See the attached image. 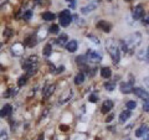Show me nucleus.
<instances>
[{"instance_id":"1","label":"nucleus","mask_w":149,"mask_h":140,"mask_svg":"<svg viewBox=\"0 0 149 140\" xmlns=\"http://www.w3.org/2000/svg\"><path fill=\"white\" fill-rule=\"evenodd\" d=\"M141 42H142V35L139 32H134V34L129 35L122 41V49L123 51H132Z\"/></svg>"},{"instance_id":"2","label":"nucleus","mask_w":149,"mask_h":140,"mask_svg":"<svg viewBox=\"0 0 149 140\" xmlns=\"http://www.w3.org/2000/svg\"><path fill=\"white\" fill-rule=\"evenodd\" d=\"M106 47H107L108 53L111 55L112 60H113V62L118 63L120 60V51H119V46L117 45V42H114L113 40H107Z\"/></svg>"},{"instance_id":"3","label":"nucleus","mask_w":149,"mask_h":140,"mask_svg":"<svg viewBox=\"0 0 149 140\" xmlns=\"http://www.w3.org/2000/svg\"><path fill=\"white\" fill-rule=\"evenodd\" d=\"M36 64H37V57L36 56H31L22 63V68L25 71H29V74H32L36 69Z\"/></svg>"},{"instance_id":"4","label":"nucleus","mask_w":149,"mask_h":140,"mask_svg":"<svg viewBox=\"0 0 149 140\" xmlns=\"http://www.w3.org/2000/svg\"><path fill=\"white\" fill-rule=\"evenodd\" d=\"M60 19V25L63 26V27H67L72 21V16H71V12L68 10H63L61 11V14L58 15Z\"/></svg>"},{"instance_id":"5","label":"nucleus","mask_w":149,"mask_h":140,"mask_svg":"<svg viewBox=\"0 0 149 140\" xmlns=\"http://www.w3.org/2000/svg\"><path fill=\"white\" fill-rule=\"evenodd\" d=\"M86 58L92 63H100L102 61V56L97 52V51H93V50H88Z\"/></svg>"},{"instance_id":"6","label":"nucleus","mask_w":149,"mask_h":140,"mask_svg":"<svg viewBox=\"0 0 149 140\" xmlns=\"http://www.w3.org/2000/svg\"><path fill=\"white\" fill-rule=\"evenodd\" d=\"M25 51V45L24 44H20V42H16L11 46V53L15 55V56H21Z\"/></svg>"},{"instance_id":"7","label":"nucleus","mask_w":149,"mask_h":140,"mask_svg":"<svg viewBox=\"0 0 149 140\" xmlns=\"http://www.w3.org/2000/svg\"><path fill=\"white\" fill-rule=\"evenodd\" d=\"M144 16V8L143 5H137L133 9V19L134 20H139Z\"/></svg>"},{"instance_id":"8","label":"nucleus","mask_w":149,"mask_h":140,"mask_svg":"<svg viewBox=\"0 0 149 140\" xmlns=\"http://www.w3.org/2000/svg\"><path fill=\"white\" fill-rule=\"evenodd\" d=\"M120 92L125 93V94H128V93L133 92V81L120 83Z\"/></svg>"},{"instance_id":"9","label":"nucleus","mask_w":149,"mask_h":140,"mask_svg":"<svg viewBox=\"0 0 149 140\" xmlns=\"http://www.w3.org/2000/svg\"><path fill=\"white\" fill-rule=\"evenodd\" d=\"M133 92H134V94H136L137 97L142 98L143 100L149 99V94L144 89H142V88H133Z\"/></svg>"},{"instance_id":"10","label":"nucleus","mask_w":149,"mask_h":140,"mask_svg":"<svg viewBox=\"0 0 149 140\" xmlns=\"http://www.w3.org/2000/svg\"><path fill=\"white\" fill-rule=\"evenodd\" d=\"M96 8H97V3H91V4H88V5H86V6H82L81 8V12L83 14V15H86V14H90L91 11H93Z\"/></svg>"},{"instance_id":"11","label":"nucleus","mask_w":149,"mask_h":140,"mask_svg":"<svg viewBox=\"0 0 149 140\" xmlns=\"http://www.w3.org/2000/svg\"><path fill=\"white\" fill-rule=\"evenodd\" d=\"M112 108H113V102H112L111 99H107V100H104L103 105H102V113L103 114L108 113L109 110H112Z\"/></svg>"},{"instance_id":"12","label":"nucleus","mask_w":149,"mask_h":140,"mask_svg":"<svg viewBox=\"0 0 149 140\" xmlns=\"http://www.w3.org/2000/svg\"><path fill=\"white\" fill-rule=\"evenodd\" d=\"M78 47V44L76 40H72V41H68V42L66 44V50L68 51V52H74V51L77 50Z\"/></svg>"},{"instance_id":"13","label":"nucleus","mask_w":149,"mask_h":140,"mask_svg":"<svg viewBox=\"0 0 149 140\" xmlns=\"http://www.w3.org/2000/svg\"><path fill=\"white\" fill-rule=\"evenodd\" d=\"M97 27H98V29H101L102 31H104V32H109L111 29H112L111 24H108L107 21H100L98 25H97Z\"/></svg>"},{"instance_id":"14","label":"nucleus","mask_w":149,"mask_h":140,"mask_svg":"<svg viewBox=\"0 0 149 140\" xmlns=\"http://www.w3.org/2000/svg\"><path fill=\"white\" fill-rule=\"evenodd\" d=\"M11 105L10 104H5V105H4L3 107V108H1V110H0V116H3V118H4V116H8V115H10L11 114Z\"/></svg>"},{"instance_id":"15","label":"nucleus","mask_w":149,"mask_h":140,"mask_svg":"<svg viewBox=\"0 0 149 140\" xmlns=\"http://www.w3.org/2000/svg\"><path fill=\"white\" fill-rule=\"evenodd\" d=\"M148 127L147 125H141V127H139L137 130H136V137H138V138H142L144 134H146L147 132H148Z\"/></svg>"},{"instance_id":"16","label":"nucleus","mask_w":149,"mask_h":140,"mask_svg":"<svg viewBox=\"0 0 149 140\" xmlns=\"http://www.w3.org/2000/svg\"><path fill=\"white\" fill-rule=\"evenodd\" d=\"M36 42H37V41H36L35 35H31V36H29V37H26V40H25V45L29 46V47H32V46H35Z\"/></svg>"},{"instance_id":"17","label":"nucleus","mask_w":149,"mask_h":140,"mask_svg":"<svg viewBox=\"0 0 149 140\" xmlns=\"http://www.w3.org/2000/svg\"><path fill=\"white\" fill-rule=\"evenodd\" d=\"M54 91H55V86H54V85H50V86H47V87H45V88H44V97H45V98L50 97V96L54 93Z\"/></svg>"},{"instance_id":"18","label":"nucleus","mask_w":149,"mask_h":140,"mask_svg":"<svg viewBox=\"0 0 149 140\" xmlns=\"http://www.w3.org/2000/svg\"><path fill=\"white\" fill-rule=\"evenodd\" d=\"M67 35L66 34H62V35H60V37L57 40H56V42H57V45H60V46H66V44H67Z\"/></svg>"},{"instance_id":"19","label":"nucleus","mask_w":149,"mask_h":140,"mask_svg":"<svg viewBox=\"0 0 149 140\" xmlns=\"http://www.w3.org/2000/svg\"><path fill=\"white\" fill-rule=\"evenodd\" d=\"M101 76L103 78H109L112 76V71L109 67H103L101 69Z\"/></svg>"},{"instance_id":"20","label":"nucleus","mask_w":149,"mask_h":140,"mask_svg":"<svg viewBox=\"0 0 149 140\" xmlns=\"http://www.w3.org/2000/svg\"><path fill=\"white\" fill-rule=\"evenodd\" d=\"M129 116H130V110H124V112H122V113H120V115H119V123H124L125 120L129 118Z\"/></svg>"},{"instance_id":"21","label":"nucleus","mask_w":149,"mask_h":140,"mask_svg":"<svg viewBox=\"0 0 149 140\" xmlns=\"http://www.w3.org/2000/svg\"><path fill=\"white\" fill-rule=\"evenodd\" d=\"M55 17H56V15H55V14H52V12H45V14H42V19L45 21H52V20H55Z\"/></svg>"},{"instance_id":"22","label":"nucleus","mask_w":149,"mask_h":140,"mask_svg":"<svg viewBox=\"0 0 149 140\" xmlns=\"http://www.w3.org/2000/svg\"><path fill=\"white\" fill-rule=\"evenodd\" d=\"M85 81V74L83 73H78L76 77H74V83L76 85H81V83Z\"/></svg>"},{"instance_id":"23","label":"nucleus","mask_w":149,"mask_h":140,"mask_svg":"<svg viewBox=\"0 0 149 140\" xmlns=\"http://www.w3.org/2000/svg\"><path fill=\"white\" fill-rule=\"evenodd\" d=\"M51 51H52V47H51L50 44H47V45H45L42 53H44V56H46V57H49V56L51 55Z\"/></svg>"},{"instance_id":"24","label":"nucleus","mask_w":149,"mask_h":140,"mask_svg":"<svg viewBox=\"0 0 149 140\" xmlns=\"http://www.w3.org/2000/svg\"><path fill=\"white\" fill-rule=\"evenodd\" d=\"M104 88H106L107 91H109V92L114 91V88H116V83H114V82H107V83H104Z\"/></svg>"},{"instance_id":"25","label":"nucleus","mask_w":149,"mask_h":140,"mask_svg":"<svg viewBox=\"0 0 149 140\" xmlns=\"http://www.w3.org/2000/svg\"><path fill=\"white\" fill-rule=\"evenodd\" d=\"M125 107H127V109L128 110H130V109H134L137 107V103L134 100H129V102H127V103H125Z\"/></svg>"},{"instance_id":"26","label":"nucleus","mask_w":149,"mask_h":140,"mask_svg":"<svg viewBox=\"0 0 149 140\" xmlns=\"http://www.w3.org/2000/svg\"><path fill=\"white\" fill-rule=\"evenodd\" d=\"M49 31L51 32V34H58L60 27H58V25H51L50 29H49Z\"/></svg>"},{"instance_id":"27","label":"nucleus","mask_w":149,"mask_h":140,"mask_svg":"<svg viewBox=\"0 0 149 140\" xmlns=\"http://www.w3.org/2000/svg\"><path fill=\"white\" fill-rule=\"evenodd\" d=\"M26 81H27V76H21L20 78H19V82H17V85L20 86V87H22L26 83Z\"/></svg>"},{"instance_id":"28","label":"nucleus","mask_w":149,"mask_h":140,"mask_svg":"<svg viewBox=\"0 0 149 140\" xmlns=\"http://www.w3.org/2000/svg\"><path fill=\"white\" fill-rule=\"evenodd\" d=\"M31 16H32V11H31V10H26L22 17H24V20H30Z\"/></svg>"},{"instance_id":"29","label":"nucleus","mask_w":149,"mask_h":140,"mask_svg":"<svg viewBox=\"0 0 149 140\" xmlns=\"http://www.w3.org/2000/svg\"><path fill=\"white\" fill-rule=\"evenodd\" d=\"M4 37H6V39H8V37H11L13 36V30L11 29H5V31H4Z\"/></svg>"},{"instance_id":"30","label":"nucleus","mask_w":149,"mask_h":140,"mask_svg":"<svg viewBox=\"0 0 149 140\" xmlns=\"http://www.w3.org/2000/svg\"><path fill=\"white\" fill-rule=\"evenodd\" d=\"M86 56H78V57H77V63L78 64H82V63H85L86 62Z\"/></svg>"},{"instance_id":"31","label":"nucleus","mask_w":149,"mask_h":140,"mask_svg":"<svg viewBox=\"0 0 149 140\" xmlns=\"http://www.w3.org/2000/svg\"><path fill=\"white\" fill-rule=\"evenodd\" d=\"M88 100H90L91 103H96V102L98 100V97H97L96 94H91L90 97H88Z\"/></svg>"},{"instance_id":"32","label":"nucleus","mask_w":149,"mask_h":140,"mask_svg":"<svg viewBox=\"0 0 149 140\" xmlns=\"http://www.w3.org/2000/svg\"><path fill=\"white\" fill-rule=\"evenodd\" d=\"M143 109H144V112H147V113H149V99H147L146 102H144V104H143Z\"/></svg>"},{"instance_id":"33","label":"nucleus","mask_w":149,"mask_h":140,"mask_svg":"<svg viewBox=\"0 0 149 140\" xmlns=\"http://www.w3.org/2000/svg\"><path fill=\"white\" fill-rule=\"evenodd\" d=\"M72 140H85V135H82V134H77L76 137H73Z\"/></svg>"},{"instance_id":"34","label":"nucleus","mask_w":149,"mask_h":140,"mask_svg":"<svg viewBox=\"0 0 149 140\" xmlns=\"http://www.w3.org/2000/svg\"><path fill=\"white\" fill-rule=\"evenodd\" d=\"M88 37H90V39L92 40V42H95V44H97V45H98V44H100V41H98V39H97V37H95V36H92V35H90V36H88Z\"/></svg>"},{"instance_id":"35","label":"nucleus","mask_w":149,"mask_h":140,"mask_svg":"<svg viewBox=\"0 0 149 140\" xmlns=\"http://www.w3.org/2000/svg\"><path fill=\"white\" fill-rule=\"evenodd\" d=\"M143 82H144V85H146V87H147V89L149 91V77H146L143 79Z\"/></svg>"},{"instance_id":"36","label":"nucleus","mask_w":149,"mask_h":140,"mask_svg":"<svg viewBox=\"0 0 149 140\" xmlns=\"http://www.w3.org/2000/svg\"><path fill=\"white\" fill-rule=\"evenodd\" d=\"M113 118H114V115H113V114H111V115H108V116H107L106 122H107V123H109V122H112V120H113Z\"/></svg>"},{"instance_id":"37","label":"nucleus","mask_w":149,"mask_h":140,"mask_svg":"<svg viewBox=\"0 0 149 140\" xmlns=\"http://www.w3.org/2000/svg\"><path fill=\"white\" fill-rule=\"evenodd\" d=\"M60 129H61L62 132H67V130H68V127H67V125H60Z\"/></svg>"},{"instance_id":"38","label":"nucleus","mask_w":149,"mask_h":140,"mask_svg":"<svg viewBox=\"0 0 149 140\" xmlns=\"http://www.w3.org/2000/svg\"><path fill=\"white\" fill-rule=\"evenodd\" d=\"M5 139H6V134L4 132H1L0 133V140H5Z\"/></svg>"},{"instance_id":"39","label":"nucleus","mask_w":149,"mask_h":140,"mask_svg":"<svg viewBox=\"0 0 149 140\" xmlns=\"http://www.w3.org/2000/svg\"><path fill=\"white\" fill-rule=\"evenodd\" d=\"M142 22H143V25H148L149 24V16H147L146 19H143Z\"/></svg>"},{"instance_id":"40","label":"nucleus","mask_w":149,"mask_h":140,"mask_svg":"<svg viewBox=\"0 0 149 140\" xmlns=\"http://www.w3.org/2000/svg\"><path fill=\"white\" fill-rule=\"evenodd\" d=\"M143 139H144V140H149V129H148V132L143 135Z\"/></svg>"},{"instance_id":"41","label":"nucleus","mask_w":149,"mask_h":140,"mask_svg":"<svg viewBox=\"0 0 149 140\" xmlns=\"http://www.w3.org/2000/svg\"><path fill=\"white\" fill-rule=\"evenodd\" d=\"M147 62H149V47L147 50Z\"/></svg>"},{"instance_id":"42","label":"nucleus","mask_w":149,"mask_h":140,"mask_svg":"<svg viewBox=\"0 0 149 140\" xmlns=\"http://www.w3.org/2000/svg\"><path fill=\"white\" fill-rule=\"evenodd\" d=\"M63 68H65L63 66H61V67H60V68L57 69V73H60V72H62V71H63Z\"/></svg>"},{"instance_id":"43","label":"nucleus","mask_w":149,"mask_h":140,"mask_svg":"<svg viewBox=\"0 0 149 140\" xmlns=\"http://www.w3.org/2000/svg\"><path fill=\"white\" fill-rule=\"evenodd\" d=\"M37 140H44V135H42V134H41V135H40V137H39V139H37Z\"/></svg>"},{"instance_id":"44","label":"nucleus","mask_w":149,"mask_h":140,"mask_svg":"<svg viewBox=\"0 0 149 140\" xmlns=\"http://www.w3.org/2000/svg\"><path fill=\"white\" fill-rule=\"evenodd\" d=\"M124 1H127V3H129V1H132V0H124Z\"/></svg>"},{"instance_id":"45","label":"nucleus","mask_w":149,"mask_h":140,"mask_svg":"<svg viewBox=\"0 0 149 140\" xmlns=\"http://www.w3.org/2000/svg\"><path fill=\"white\" fill-rule=\"evenodd\" d=\"M1 71H3V67H1V66H0V72H1Z\"/></svg>"},{"instance_id":"46","label":"nucleus","mask_w":149,"mask_h":140,"mask_svg":"<svg viewBox=\"0 0 149 140\" xmlns=\"http://www.w3.org/2000/svg\"><path fill=\"white\" fill-rule=\"evenodd\" d=\"M66 1H73V0H66Z\"/></svg>"},{"instance_id":"47","label":"nucleus","mask_w":149,"mask_h":140,"mask_svg":"<svg viewBox=\"0 0 149 140\" xmlns=\"http://www.w3.org/2000/svg\"><path fill=\"white\" fill-rule=\"evenodd\" d=\"M125 140H130V139H125Z\"/></svg>"},{"instance_id":"48","label":"nucleus","mask_w":149,"mask_h":140,"mask_svg":"<svg viewBox=\"0 0 149 140\" xmlns=\"http://www.w3.org/2000/svg\"><path fill=\"white\" fill-rule=\"evenodd\" d=\"M0 47H1V45H0Z\"/></svg>"},{"instance_id":"49","label":"nucleus","mask_w":149,"mask_h":140,"mask_svg":"<svg viewBox=\"0 0 149 140\" xmlns=\"http://www.w3.org/2000/svg\"><path fill=\"white\" fill-rule=\"evenodd\" d=\"M108 1H111V0H108Z\"/></svg>"}]
</instances>
